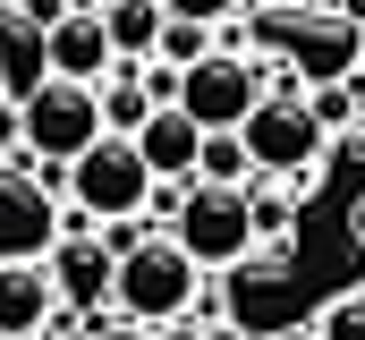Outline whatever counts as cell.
Here are the masks:
<instances>
[{
  "instance_id": "11",
  "label": "cell",
  "mask_w": 365,
  "mask_h": 340,
  "mask_svg": "<svg viewBox=\"0 0 365 340\" xmlns=\"http://www.w3.org/2000/svg\"><path fill=\"white\" fill-rule=\"evenodd\" d=\"M0 85H9V102L26 111V102L51 85V34H34V26H9V34H0Z\"/></svg>"
},
{
  "instance_id": "26",
  "label": "cell",
  "mask_w": 365,
  "mask_h": 340,
  "mask_svg": "<svg viewBox=\"0 0 365 340\" xmlns=\"http://www.w3.org/2000/svg\"><path fill=\"white\" fill-rule=\"evenodd\" d=\"M43 340H51V332H43Z\"/></svg>"
},
{
  "instance_id": "2",
  "label": "cell",
  "mask_w": 365,
  "mask_h": 340,
  "mask_svg": "<svg viewBox=\"0 0 365 340\" xmlns=\"http://www.w3.org/2000/svg\"><path fill=\"white\" fill-rule=\"evenodd\" d=\"M102 136H110V119H102V85L51 77L34 102H26V154H34V162H68V170H77Z\"/></svg>"
},
{
  "instance_id": "6",
  "label": "cell",
  "mask_w": 365,
  "mask_h": 340,
  "mask_svg": "<svg viewBox=\"0 0 365 340\" xmlns=\"http://www.w3.org/2000/svg\"><path fill=\"white\" fill-rule=\"evenodd\" d=\"M51 264V281H60V306H77V315H102L110 298H119V255L102 247V221L93 213H60V247L43 255Z\"/></svg>"
},
{
  "instance_id": "19",
  "label": "cell",
  "mask_w": 365,
  "mask_h": 340,
  "mask_svg": "<svg viewBox=\"0 0 365 340\" xmlns=\"http://www.w3.org/2000/svg\"><path fill=\"white\" fill-rule=\"evenodd\" d=\"M93 340H153V332H136V324H102Z\"/></svg>"
},
{
  "instance_id": "20",
  "label": "cell",
  "mask_w": 365,
  "mask_h": 340,
  "mask_svg": "<svg viewBox=\"0 0 365 340\" xmlns=\"http://www.w3.org/2000/svg\"><path fill=\"white\" fill-rule=\"evenodd\" d=\"M247 9H272V17H280V9H314V0H247Z\"/></svg>"
},
{
  "instance_id": "14",
  "label": "cell",
  "mask_w": 365,
  "mask_h": 340,
  "mask_svg": "<svg viewBox=\"0 0 365 340\" xmlns=\"http://www.w3.org/2000/svg\"><path fill=\"white\" fill-rule=\"evenodd\" d=\"M264 170L247 154V136H204V170H195V187H255Z\"/></svg>"
},
{
  "instance_id": "7",
  "label": "cell",
  "mask_w": 365,
  "mask_h": 340,
  "mask_svg": "<svg viewBox=\"0 0 365 340\" xmlns=\"http://www.w3.org/2000/svg\"><path fill=\"white\" fill-rule=\"evenodd\" d=\"M51 324H60L51 264H0V340H43Z\"/></svg>"
},
{
  "instance_id": "15",
  "label": "cell",
  "mask_w": 365,
  "mask_h": 340,
  "mask_svg": "<svg viewBox=\"0 0 365 340\" xmlns=\"http://www.w3.org/2000/svg\"><path fill=\"white\" fill-rule=\"evenodd\" d=\"M323 170H331L340 204L357 213V204H365V136H331V154H323Z\"/></svg>"
},
{
  "instance_id": "1",
  "label": "cell",
  "mask_w": 365,
  "mask_h": 340,
  "mask_svg": "<svg viewBox=\"0 0 365 340\" xmlns=\"http://www.w3.org/2000/svg\"><path fill=\"white\" fill-rule=\"evenodd\" d=\"M119 324H136V332H162V324H187L195 306H204V264L179 247V239H153V247H136L119 264Z\"/></svg>"
},
{
  "instance_id": "17",
  "label": "cell",
  "mask_w": 365,
  "mask_h": 340,
  "mask_svg": "<svg viewBox=\"0 0 365 340\" xmlns=\"http://www.w3.org/2000/svg\"><path fill=\"white\" fill-rule=\"evenodd\" d=\"M170 17H187V26H221V17H238L247 0H162Z\"/></svg>"
},
{
  "instance_id": "12",
  "label": "cell",
  "mask_w": 365,
  "mask_h": 340,
  "mask_svg": "<svg viewBox=\"0 0 365 340\" xmlns=\"http://www.w3.org/2000/svg\"><path fill=\"white\" fill-rule=\"evenodd\" d=\"M306 111L323 119V136H365V77H323Z\"/></svg>"
},
{
  "instance_id": "8",
  "label": "cell",
  "mask_w": 365,
  "mask_h": 340,
  "mask_svg": "<svg viewBox=\"0 0 365 340\" xmlns=\"http://www.w3.org/2000/svg\"><path fill=\"white\" fill-rule=\"evenodd\" d=\"M51 77H68V85H110L119 77V51H110L102 9H77V17L51 34Z\"/></svg>"
},
{
  "instance_id": "3",
  "label": "cell",
  "mask_w": 365,
  "mask_h": 340,
  "mask_svg": "<svg viewBox=\"0 0 365 340\" xmlns=\"http://www.w3.org/2000/svg\"><path fill=\"white\" fill-rule=\"evenodd\" d=\"M170 239H179L204 272H230V264L264 255V239H255V196H247V187H195L187 213L170 221Z\"/></svg>"
},
{
  "instance_id": "10",
  "label": "cell",
  "mask_w": 365,
  "mask_h": 340,
  "mask_svg": "<svg viewBox=\"0 0 365 340\" xmlns=\"http://www.w3.org/2000/svg\"><path fill=\"white\" fill-rule=\"evenodd\" d=\"M102 26H110L119 69H153V60H162V34H170V9H162V0H110Z\"/></svg>"
},
{
  "instance_id": "16",
  "label": "cell",
  "mask_w": 365,
  "mask_h": 340,
  "mask_svg": "<svg viewBox=\"0 0 365 340\" xmlns=\"http://www.w3.org/2000/svg\"><path fill=\"white\" fill-rule=\"evenodd\" d=\"M314 332H323V340H365V289H349V298H331V306L314 315Z\"/></svg>"
},
{
  "instance_id": "24",
  "label": "cell",
  "mask_w": 365,
  "mask_h": 340,
  "mask_svg": "<svg viewBox=\"0 0 365 340\" xmlns=\"http://www.w3.org/2000/svg\"><path fill=\"white\" fill-rule=\"evenodd\" d=\"M357 69H365V34H357Z\"/></svg>"
},
{
  "instance_id": "23",
  "label": "cell",
  "mask_w": 365,
  "mask_h": 340,
  "mask_svg": "<svg viewBox=\"0 0 365 340\" xmlns=\"http://www.w3.org/2000/svg\"><path fill=\"white\" fill-rule=\"evenodd\" d=\"M349 239H357V247H365V204H357V213H349Z\"/></svg>"
},
{
  "instance_id": "9",
  "label": "cell",
  "mask_w": 365,
  "mask_h": 340,
  "mask_svg": "<svg viewBox=\"0 0 365 340\" xmlns=\"http://www.w3.org/2000/svg\"><path fill=\"white\" fill-rule=\"evenodd\" d=\"M136 154H145V170H153V179H195V170H204V128L170 102V111H153V119H145Z\"/></svg>"
},
{
  "instance_id": "5",
  "label": "cell",
  "mask_w": 365,
  "mask_h": 340,
  "mask_svg": "<svg viewBox=\"0 0 365 340\" xmlns=\"http://www.w3.org/2000/svg\"><path fill=\"white\" fill-rule=\"evenodd\" d=\"M238 136H247L255 170H264V179H280V187H297L306 170L331 154V136H323V119L306 111V94H264V111H255Z\"/></svg>"
},
{
  "instance_id": "4",
  "label": "cell",
  "mask_w": 365,
  "mask_h": 340,
  "mask_svg": "<svg viewBox=\"0 0 365 340\" xmlns=\"http://www.w3.org/2000/svg\"><path fill=\"white\" fill-rule=\"evenodd\" d=\"M153 187H162V179L145 170L136 136H102L86 162L68 170V204H77V213H93L102 230H110V221H136V213L153 204Z\"/></svg>"
},
{
  "instance_id": "13",
  "label": "cell",
  "mask_w": 365,
  "mask_h": 340,
  "mask_svg": "<svg viewBox=\"0 0 365 340\" xmlns=\"http://www.w3.org/2000/svg\"><path fill=\"white\" fill-rule=\"evenodd\" d=\"M102 119H110V136H145V119H153V85H145V69H119V77L102 85Z\"/></svg>"
},
{
  "instance_id": "21",
  "label": "cell",
  "mask_w": 365,
  "mask_h": 340,
  "mask_svg": "<svg viewBox=\"0 0 365 340\" xmlns=\"http://www.w3.org/2000/svg\"><path fill=\"white\" fill-rule=\"evenodd\" d=\"M272 340H323V332H314V324H289V332H272Z\"/></svg>"
},
{
  "instance_id": "25",
  "label": "cell",
  "mask_w": 365,
  "mask_h": 340,
  "mask_svg": "<svg viewBox=\"0 0 365 340\" xmlns=\"http://www.w3.org/2000/svg\"><path fill=\"white\" fill-rule=\"evenodd\" d=\"M0 111H9V85H0Z\"/></svg>"
},
{
  "instance_id": "18",
  "label": "cell",
  "mask_w": 365,
  "mask_h": 340,
  "mask_svg": "<svg viewBox=\"0 0 365 340\" xmlns=\"http://www.w3.org/2000/svg\"><path fill=\"white\" fill-rule=\"evenodd\" d=\"M153 340H204V324L187 315V324H162V332H153Z\"/></svg>"
},
{
  "instance_id": "22",
  "label": "cell",
  "mask_w": 365,
  "mask_h": 340,
  "mask_svg": "<svg viewBox=\"0 0 365 340\" xmlns=\"http://www.w3.org/2000/svg\"><path fill=\"white\" fill-rule=\"evenodd\" d=\"M204 340H247V332H238V324H212V332H204Z\"/></svg>"
}]
</instances>
